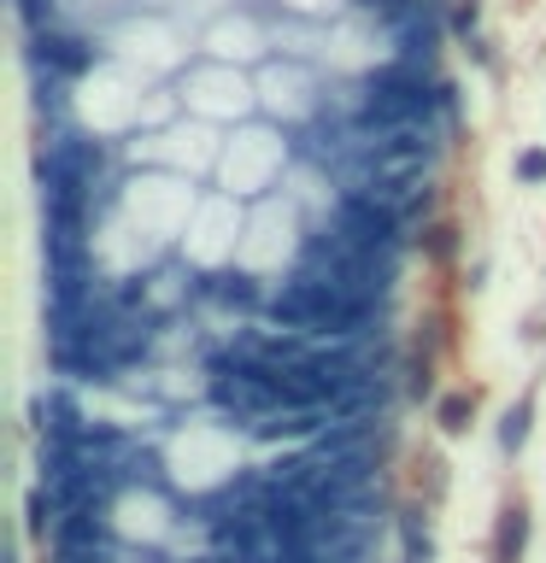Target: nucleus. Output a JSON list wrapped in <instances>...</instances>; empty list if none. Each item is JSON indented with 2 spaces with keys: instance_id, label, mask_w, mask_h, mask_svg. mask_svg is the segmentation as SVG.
<instances>
[{
  "instance_id": "f257e3e1",
  "label": "nucleus",
  "mask_w": 546,
  "mask_h": 563,
  "mask_svg": "<svg viewBox=\"0 0 546 563\" xmlns=\"http://www.w3.org/2000/svg\"><path fill=\"white\" fill-rule=\"evenodd\" d=\"M288 141H282V130H264V123H253V130H241V135H229V147H223V194L229 200H247V194H264L276 183V170L288 165Z\"/></svg>"
},
{
  "instance_id": "f03ea898",
  "label": "nucleus",
  "mask_w": 546,
  "mask_h": 563,
  "mask_svg": "<svg viewBox=\"0 0 546 563\" xmlns=\"http://www.w3.org/2000/svg\"><path fill=\"white\" fill-rule=\"evenodd\" d=\"M176 88H183V106L200 112V118H247L253 112V88H247V77L236 65L206 59V65H194Z\"/></svg>"
},
{
  "instance_id": "7ed1b4c3",
  "label": "nucleus",
  "mask_w": 546,
  "mask_h": 563,
  "mask_svg": "<svg viewBox=\"0 0 546 563\" xmlns=\"http://www.w3.org/2000/svg\"><path fill=\"white\" fill-rule=\"evenodd\" d=\"M264 106H271L276 118H288V123H312V118H324V100L312 95V70L299 65V59H282V65H264Z\"/></svg>"
},
{
  "instance_id": "20e7f679",
  "label": "nucleus",
  "mask_w": 546,
  "mask_h": 563,
  "mask_svg": "<svg viewBox=\"0 0 546 563\" xmlns=\"http://www.w3.org/2000/svg\"><path fill=\"white\" fill-rule=\"evenodd\" d=\"M264 18H253V12H223L218 24L206 30V53L218 65H236V59H264V47H271V30H259Z\"/></svg>"
},
{
  "instance_id": "39448f33",
  "label": "nucleus",
  "mask_w": 546,
  "mask_h": 563,
  "mask_svg": "<svg viewBox=\"0 0 546 563\" xmlns=\"http://www.w3.org/2000/svg\"><path fill=\"white\" fill-rule=\"evenodd\" d=\"M523 545H528V505L505 499L500 522H493V563H523Z\"/></svg>"
},
{
  "instance_id": "423d86ee",
  "label": "nucleus",
  "mask_w": 546,
  "mask_h": 563,
  "mask_svg": "<svg viewBox=\"0 0 546 563\" xmlns=\"http://www.w3.org/2000/svg\"><path fill=\"white\" fill-rule=\"evenodd\" d=\"M528 422H535V394H523L511 411L500 417V452H523V440H528Z\"/></svg>"
},
{
  "instance_id": "0eeeda50",
  "label": "nucleus",
  "mask_w": 546,
  "mask_h": 563,
  "mask_svg": "<svg viewBox=\"0 0 546 563\" xmlns=\"http://www.w3.org/2000/svg\"><path fill=\"white\" fill-rule=\"evenodd\" d=\"M400 540H405V558H412V563H429L435 540H429V522H423V510H405V517H400Z\"/></svg>"
},
{
  "instance_id": "6e6552de",
  "label": "nucleus",
  "mask_w": 546,
  "mask_h": 563,
  "mask_svg": "<svg viewBox=\"0 0 546 563\" xmlns=\"http://www.w3.org/2000/svg\"><path fill=\"white\" fill-rule=\"evenodd\" d=\"M470 417H476V399H470V394H447V399L435 405L440 434H465V429H470Z\"/></svg>"
},
{
  "instance_id": "1a4fd4ad",
  "label": "nucleus",
  "mask_w": 546,
  "mask_h": 563,
  "mask_svg": "<svg viewBox=\"0 0 546 563\" xmlns=\"http://www.w3.org/2000/svg\"><path fill=\"white\" fill-rule=\"evenodd\" d=\"M417 246H423L429 258H458V229H452V223H429V229L417 235Z\"/></svg>"
},
{
  "instance_id": "9d476101",
  "label": "nucleus",
  "mask_w": 546,
  "mask_h": 563,
  "mask_svg": "<svg viewBox=\"0 0 546 563\" xmlns=\"http://www.w3.org/2000/svg\"><path fill=\"white\" fill-rule=\"evenodd\" d=\"M476 24H482V0H452L447 30L458 35V42H476Z\"/></svg>"
},
{
  "instance_id": "9b49d317",
  "label": "nucleus",
  "mask_w": 546,
  "mask_h": 563,
  "mask_svg": "<svg viewBox=\"0 0 546 563\" xmlns=\"http://www.w3.org/2000/svg\"><path fill=\"white\" fill-rule=\"evenodd\" d=\"M511 170H517V183H546V147H523Z\"/></svg>"
},
{
  "instance_id": "f8f14e48",
  "label": "nucleus",
  "mask_w": 546,
  "mask_h": 563,
  "mask_svg": "<svg viewBox=\"0 0 546 563\" xmlns=\"http://www.w3.org/2000/svg\"><path fill=\"white\" fill-rule=\"evenodd\" d=\"M465 53H470V59L482 65V70H500V59H493V47L482 42V35H476V42H465Z\"/></svg>"
},
{
  "instance_id": "ddd939ff",
  "label": "nucleus",
  "mask_w": 546,
  "mask_h": 563,
  "mask_svg": "<svg viewBox=\"0 0 546 563\" xmlns=\"http://www.w3.org/2000/svg\"><path fill=\"white\" fill-rule=\"evenodd\" d=\"M482 282H488V258H476L470 276H465V288H482Z\"/></svg>"
},
{
  "instance_id": "4468645a",
  "label": "nucleus",
  "mask_w": 546,
  "mask_h": 563,
  "mask_svg": "<svg viewBox=\"0 0 546 563\" xmlns=\"http://www.w3.org/2000/svg\"><path fill=\"white\" fill-rule=\"evenodd\" d=\"M400 563H412V558H400Z\"/></svg>"
}]
</instances>
